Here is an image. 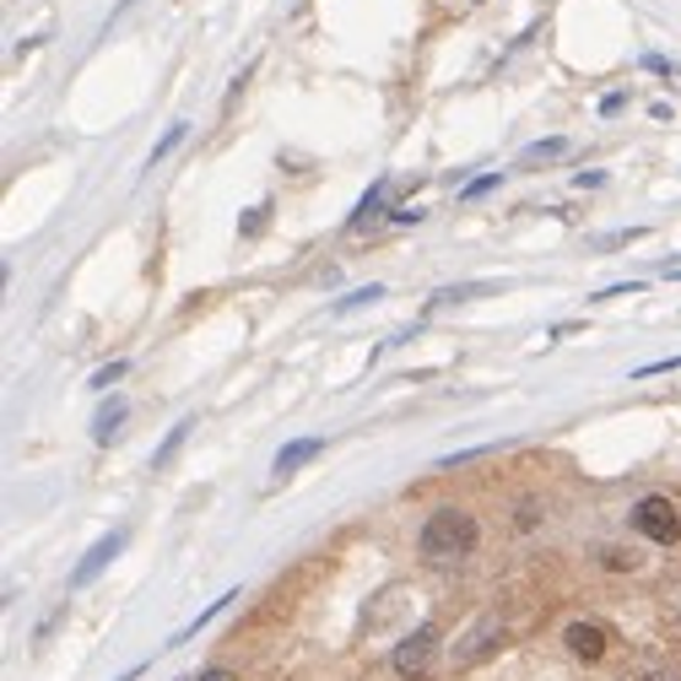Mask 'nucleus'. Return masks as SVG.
Listing matches in <instances>:
<instances>
[{
	"instance_id": "1",
	"label": "nucleus",
	"mask_w": 681,
	"mask_h": 681,
	"mask_svg": "<svg viewBox=\"0 0 681 681\" xmlns=\"http://www.w3.org/2000/svg\"><path fill=\"white\" fill-rule=\"evenodd\" d=\"M482 547V525H476V514H465V508H433L428 519H422V530H417V552L428 562H460L471 558Z\"/></svg>"
},
{
	"instance_id": "2",
	"label": "nucleus",
	"mask_w": 681,
	"mask_h": 681,
	"mask_svg": "<svg viewBox=\"0 0 681 681\" xmlns=\"http://www.w3.org/2000/svg\"><path fill=\"white\" fill-rule=\"evenodd\" d=\"M438 649H443V627L438 622H422V627H411L400 644H395V655H389V666H395V677L406 681H422L433 671Z\"/></svg>"
},
{
	"instance_id": "3",
	"label": "nucleus",
	"mask_w": 681,
	"mask_h": 681,
	"mask_svg": "<svg viewBox=\"0 0 681 681\" xmlns=\"http://www.w3.org/2000/svg\"><path fill=\"white\" fill-rule=\"evenodd\" d=\"M503 638H508V627L497 617H482V622H471L465 627V638L449 649V666L454 671H471V666H482V660H493L497 649H503Z\"/></svg>"
},
{
	"instance_id": "4",
	"label": "nucleus",
	"mask_w": 681,
	"mask_h": 681,
	"mask_svg": "<svg viewBox=\"0 0 681 681\" xmlns=\"http://www.w3.org/2000/svg\"><path fill=\"white\" fill-rule=\"evenodd\" d=\"M633 525H638V536H649L655 547H677L681 541V514L671 497H638Z\"/></svg>"
},
{
	"instance_id": "5",
	"label": "nucleus",
	"mask_w": 681,
	"mask_h": 681,
	"mask_svg": "<svg viewBox=\"0 0 681 681\" xmlns=\"http://www.w3.org/2000/svg\"><path fill=\"white\" fill-rule=\"evenodd\" d=\"M562 644H568V655L573 660H584V666H595V660H606V627L601 622H568L562 627Z\"/></svg>"
},
{
	"instance_id": "6",
	"label": "nucleus",
	"mask_w": 681,
	"mask_h": 681,
	"mask_svg": "<svg viewBox=\"0 0 681 681\" xmlns=\"http://www.w3.org/2000/svg\"><path fill=\"white\" fill-rule=\"evenodd\" d=\"M120 547H124V530H109L103 541H92V552H87V558L76 562V573H70V590H81V584H92V579H98V573H103L109 562L120 558Z\"/></svg>"
},
{
	"instance_id": "7",
	"label": "nucleus",
	"mask_w": 681,
	"mask_h": 681,
	"mask_svg": "<svg viewBox=\"0 0 681 681\" xmlns=\"http://www.w3.org/2000/svg\"><path fill=\"white\" fill-rule=\"evenodd\" d=\"M319 449H325V438H293V443H282V449H276L271 471H276V476H293L298 465H309Z\"/></svg>"
},
{
	"instance_id": "8",
	"label": "nucleus",
	"mask_w": 681,
	"mask_h": 681,
	"mask_svg": "<svg viewBox=\"0 0 681 681\" xmlns=\"http://www.w3.org/2000/svg\"><path fill=\"white\" fill-rule=\"evenodd\" d=\"M384 195H389V179H378V185H373L369 195H363V200H358V211H352V217H347V233H363V228H369L373 217H378V211H384Z\"/></svg>"
},
{
	"instance_id": "9",
	"label": "nucleus",
	"mask_w": 681,
	"mask_h": 681,
	"mask_svg": "<svg viewBox=\"0 0 681 681\" xmlns=\"http://www.w3.org/2000/svg\"><path fill=\"white\" fill-rule=\"evenodd\" d=\"M124 417H130V400H120V395H114V400H109V406L92 417V438H98V443H109V438L120 433Z\"/></svg>"
},
{
	"instance_id": "10",
	"label": "nucleus",
	"mask_w": 681,
	"mask_h": 681,
	"mask_svg": "<svg viewBox=\"0 0 681 681\" xmlns=\"http://www.w3.org/2000/svg\"><path fill=\"white\" fill-rule=\"evenodd\" d=\"M493 282H460V287H443L433 293V309H449V304H471V298H487Z\"/></svg>"
},
{
	"instance_id": "11",
	"label": "nucleus",
	"mask_w": 681,
	"mask_h": 681,
	"mask_svg": "<svg viewBox=\"0 0 681 681\" xmlns=\"http://www.w3.org/2000/svg\"><path fill=\"white\" fill-rule=\"evenodd\" d=\"M189 428H195V422H174V428H168V438H163V449H157V454H152V471H168V460H174V454H179V443H185L189 438Z\"/></svg>"
},
{
	"instance_id": "12",
	"label": "nucleus",
	"mask_w": 681,
	"mask_h": 681,
	"mask_svg": "<svg viewBox=\"0 0 681 681\" xmlns=\"http://www.w3.org/2000/svg\"><path fill=\"white\" fill-rule=\"evenodd\" d=\"M233 601H239V590H228V595H222V601H211V606H206V612H200V617L189 622L185 633H179V638H174V644H185V638H195V633H200V627H206V622H217L222 617V612H228V606H233Z\"/></svg>"
},
{
	"instance_id": "13",
	"label": "nucleus",
	"mask_w": 681,
	"mask_h": 681,
	"mask_svg": "<svg viewBox=\"0 0 681 681\" xmlns=\"http://www.w3.org/2000/svg\"><path fill=\"white\" fill-rule=\"evenodd\" d=\"M552 157H568V141H562V135H552V141H536V146H525V157H519V163L530 168V163H552Z\"/></svg>"
},
{
	"instance_id": "14",
	"label": "nucleus",
	"mask_w": 681,
	"mask_h": 681,
	"mask_svg": "<svg viewBox=\"0 0 681 681\" xmlns=\"http://www.w3.org/2000/svg\"><path fill=\"white\" fill-rule=\"evenodd\" d=\"M185 130H189L185 120H174V124H168V130H163V141L152 146V157H146V168H157V163H163V157H168V152H174V146L185 141Z\"/></svg>"
},
{
	"instance_id": "15",
	"label": "nucleus",
	"mask_w": 681,
	"mask_h": 681,
	"mask_svg": "<svg viewBox=\"0 0 681 681\" xmlns=\"http://www.w3.org/2000/svg\"><path fill=\"white\" fill-rule=\"evenodd\" d=\"M384 298V287L378 282H369V287H358V293H347L341 304H336V314H352V309H369V304H378Z\"/></svg>"
},
{
	"instance_id": "16",
	"label": "nucleus",
	"mask_w": 681,
	"mask_h": 681,
	"mask_svg": "<svg viewBox=\"0 0 681 681\" xmlns=\"http://www.w3.org/2000/svg\"><path fill=\"white\" fill-rule=\"evenodd\" d=\"M124 373H130V363H124V358H114V363H103V369L92 373L87 384H92V389H109V384H120Z\"/></svg>"
},
{
	"instance_id": "17",
	"label": "nucleus",
	"mask_w": 681,
	"mask_h": 681,
	"mask_svg": "<svg viewBox=\"0 0 681 681\" xmlns=\"http://www.w3.org/2000/svg\"><path fill=\"white\" fill-rule=\"evenodd\" d=\"M265 217H271V206H265V200H260V206H254V211H249L244 222H239V239H260V233H265Z\"/></svg>"
},
{
	"instance_id": "18",
	"label": "nucleus",
	"mask_w": 681,
	"mask_h": 681,
	"mask_svg": "<svg viewBox=\"0 0 681 681\" xmlns=\"http://www.w3.org/2000/svg\"><path fill=\"white\" fill-rule=\"evenodd\" d=\"M514 525H519V530H536V525H541V503H536V497H519V508H514Z\"/></svg>"
},
{
	"instance_id": "19",
	"label": "nucleus",
	"mask_w": 681,
	"mask_h": 681,
	"mask_svg": "<svg viewBox=\"0 0 681 681\" xmlns=\"http://www.w3.org/2000/svg\"><path fill=\"white\" fill-rule=\"evenodd\" d=\"M497 185H503V174H482V179H471V185L460 189V200H482V195L497 189Z\"/></svg>"
},
{
	"instance_id": "20",
	"label": "nucleus",
	"mask_w": 681,
	"mask_h": 681,
	"mask_svg": "<svg viewBox=\"0 0 681 681\" xmlns=\"http://www.w3.org/2000/svg\"><path fill=\"white\" fill-rule=\"evenodd\" d=\"M681 369V358H660V363H644V369H633V378H655V373H671Z\"/></svg>"
},
{
	"instance_id": "21",
	"label": "nucleus",
	"mask_w": 681,
	"mask_h": 681,
	"mask_svg": "<svg viewBox=\"0 0 681 681\" xmlns=\"http://www.w3.org/2000/svg\"><path fill=\"white\" fill-rule=\"evenodd\" d=\"M622 109H627V92H606V98H601V114H606V120L622 114Z\"/></svg>"
},
{
	"instance_id": "22",
	"label": "nucleus",
	"mask_w": 681,
	"mask_h": 681,
	"mask_svg": "<svg viewBox=\"0 0 681 681\" xmlns=\"http://www.w3.org/2000/svg\"><path fill=\"white\" fill-rule=\"evenodd\" d=\"M389 222H422V211L417 206H400V211H389Z\"/></svg>"
},
{
	"instance_id": "23",
	"label": "nucleus",
	"mask_w": 681,
	"mask_h": 681,
	"mask_svg": "<svg viewBox=\"0 0 681 681\" xmlns=\"http://www.w3.org/2000/svg\"><path fill=\"white\" fill-rule=\"evenodd\" d=\"M185 681H233V671H222V666H217V671H200V677H185Z\"/></svg>"
},
{
	"instance_id": "24",
	"label": "nucleus",
	"mask_w": 681,
	"mask_h": 681,
	"mask_svg": "<svg viewBox=\"0 0 681 681\" xmlns=\"http://www.w3.org/2000/svg\"><path fill=\"white\" fill-rule=\"evenodd\" d=\"M644 681H677V677H666V671H649V677H644Z\"/></svg>"
},
{
	"instance_id": "25",
	"label": "nucleus",
	"mask_w": 681,
	"mask_h": 681,
	"mask_svg": "<svg viewBox=\"0 0 681 681\" xmlns=\"http://www.w3.org/2000/svg\"><path fill=\"white\" fill-rule=\"evenodd\" d=\"M666 276H671V282H681V265H666Z\"/></svg>"
}]
</instances>
